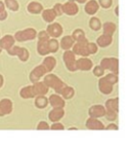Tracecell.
<instances>
[{
	"label": "cell",
	"instance_id": "cell-1",
	"mask_svg": "<svg viewBox=\"0 0 131 149\" xmlns=\"http://www.w3.org/2000/svg\"><path fill=\"white\" fill-rule=\"evenodd\" d=\"M43 81L45 82L46 86H47L48 88H52L53 90H54L55 92H57V94H59V95L61 94V92L63 91V88L67 86L65 82H63V81H61L59 77H57L55 75H53V74L46 75V76L44 77Z\"/></svg>",
	"mask_w": 131,
	"mask_h": 149
},
{
	"label": "cell",
	"instance_id": "cell-2",
	"mask_svg": "<svg viewBox=\"0 0 131 149\" xmlns=\"http://www.w3.org/2000/svg\"><path fill=\"white\" fill-rule=\"evenodd\" d=\"M36 36H37V32H36L35 29L28 28L15 33L14 38L17 41L24 42V41H28V40H33L34 38H36Z\"/></svg>",
	"mask_w": 131,
	"mask_h": 149
},
{
	"label": "cell",
	"instance_id": "cell-3",
	"mask_svg": "<svg viewBox=\"0 0 131 149\" xmlns=\"http://www.w3.org/2000/svg\"><path fill=\"white\" fill-rule=\"evenodd\" d=\"M87 44H88V41L86 38H83V39L77 41V43L74 44V45H73V48H72L75 55L83 56V57L89 56L90 54L87 49Z\"/></svg>",
	"mask_w": 131,
	"mask_h": 149
},
{
	"label": "cell",
	"instance_id": "cell-4",
	"mask_svg": "<svg viewBox=\"0 0 131 149\" xmlns=\"http://www.w3.org/2000/svg\"><path fill=\"white\" fill-rule=\"evenodd\" d=\"M63 62H65L66 66H67V69L70 71H76L77 65H76V59H75V54L74 52L71 51H66L63 54Z\"/></svg>",
	"mask_w": 131,
	"mask_h": 149
},
{
	"label": "cell",
	"instance_id": "cell-5",
	"mask_svg": "<svg viewBox=\"0 0 131 149\" xmlns=\"http://www.w3.org/2000/svg\"><path fill=\"white\" fill-rule=\"evenodd\" d=\"M101 66L103 69L107 70H111L112 72L116 73L118 72V60L115 58H108V59H103L101 62Z\"/></svg>",
	"mask_w": 131,
	"mask_h": 149
},
{
	"label": "cell",
	"instance_id": "cell-6",
	"mask_svg": "<svg viewBox=\"0 0 131 149\" xmlns=\"http://www.w3.org/2000/svg\"><path fill=\"white\" fill-rule=\"evenodd\" d=\"M46 72H48L47 69L44 67V65L42 64V65L38 66V67H36L34 70L31 72L30 74V80L32 81L33 84H35V82H37V81H39V79L41 78L42 76H43L44 74H46Z\"/></svg>",
	"mask_w": 131,
	"mask_h": 149
},
{
	"label": "cell",
	"instance_id": "cell-7",
	"mask_svg": "<svg viewBox=\"0 0 131 149\" xmlns=\"http://www.w3.org/2000/svg\"><path fill=\"white\" fill-rule=\"evenodd\" d=\"M12 111V103L9 99H3L0 101V116L7 115Z\"/></svg>",
	"mask_w": 131,
	"mask_h": 149
},
{
	"label": "cell",
	"instance_id": "cell-8",
	"mask_svg": "<svg viewBox=\"0 0 131 149\" xmlns=\"http://www.w3.org/2000/svg\"><path fill=\"white\" fill-rule=\"evenodd\" d=\"M105 113H107V109L101 105H94L89 109L90 117H95V118H97V117L105 116Z\"/></svg>",
	"mask_w": 131,
	"mask_h": 149
},
{
	"label": "cell",
	"instance_id": "cell-9",
	"mask_svg": "<svg viewBox=\"0 0 131 149\" xmlns=\"http://www.w3.org/2000/svg\"><path fill=\"white\" fill-rule=\"evenodd\" d=\"M47 33L49 34V36L53 38H57L59 36L61 35V33H63V29H61V25L57 24V23H54V24H51L47 27Z\"/></svg>",
	"mask_w": 131,
	"mask_h": 149
},
{
	"label": "cell",
	"instance_id": "cell-10",
	"mask_svg": "<svg viewBox=\"0 0 131 149\" xmlns=\"http://www.w3.org/2000/svg\"><path fill=\"white\" fill-rule=\"evenodd\" d=\"M77 69L78 70H83V71H88L92 68V62L87 58H81V59L76 61Z\"/></svg>",
	"mask_w": 131,
	"mask_h": 149
},
{
	"label": "cell",
	"instance_id": "cell-11",
	"mask_svg": "<svg viewBox=\"0 0 131 149\" xmlns=\"http://www.w3.org/2000/svg\"><path fill=\"white\" fill-rule=\"evenodd\" d=\"M63 13L68 15H74L78 13V6L73 2L72 0H70V1H68V2L63 5Z\"/></svg>",
	"mask_w": 131,
	"mask_h": 149
},
{
	"label": "cell",
	"instance_id": "cell-12",
	"mask_svg": "<svg viewBox=\"0 0 131 149\" xmlns=\"http://www.w3.org/2000/svg\"><path fill=\"white\" fill-rule=\"evenodd\" d=\"M48 40H49V38H39V42H38V46H37V51L39 55L45 56L47 54H49Z\"/></svg>",
	"mask_w": 131,
	"mask_h": 149
},
{
	"label": "cell",
	"instance_id": "cell-13",
	"mask_svg": "<svg viewBox=\"0 0 131 149\" xmlns=\"http://www.w3.org/2000/svg\"><path fill=\"white\" fill-rule=\"evenodd\" d=\"M15 42V38L12 37L11 35H5L0 39V47L2 49H9L11 46H13Z\"/></svg>",
	"mask_w": 131,
	"mask_h": 149
},
{
	"label": "cell",
	"instance_id": "cell-14",
	"mask_svg": "<svg viewBox=\"0 0 131 149\" xmlns=\"http://www.w3.org/2000/svg\"><path fill=\"white\" fill-rule=\"evenodd\" d=\"M113 86L114 84H111L110 81H108L107 79H105V77H103V78H101V80H99V90L105 95L111 94L112 91H113Z\"/></svg>",
	"mask_w": 131,
	"mask_h": 149
},
{
	"label": "cell",
	"instance_id": "cell-15",
	"mask_svg": "<svg viewBox=\"0 0 131 149\" xmlns=\"http://www.w3.org/2000/svg\"><path fill=\"white\" fill-rule=\"evenodd\" d=\"M33 88H34V92H35L36 96H40V95H45L48 92V86H46V84L44 81L40 82L37 81L33 84Z\"/></svg>",
	"mask_w": 131,
	"mask_h": 149
},
{
	"label": "cell",
	"instance_id": "cell-16",
	"mask_svg": "<svg viewBox=\"0 0 131 149\" xmlns=\"http://www.w3.org/2000/svg\"><path fill=\"white\" fill-rule=\"evenodd\" d=\"M49 103L53 108H63L65 107V101L63 98L59 97V95H51L49 98Z\"/></svg>",
	"mask_w": 131,
	"mask_h": 149
},
{
	"label": "cell",
	"instance_id": "cell-17",
	"mask_svg": "<svg viewBox=\"0 0 131 149\" xmlns=\"http://www.w3.org/2000/svg\"><path fill=\"white\" fill-rule=\"evenodd\" d=\"M49 116V119L53 123H57L59 121L61 117L63 116V108H53V110H51L48 114Z\"/></svg>",
	"mask_w": 131,
	"mask_h": 149
},
{
	"label": "cell",
	"instance_id": "cell-18",
	"mask_svg": "<svg viewBox=\"0 0 131 149\" xmlns=\"http://www.w3.org/2000/svg\"><path fill=\"white\" fill-rule=\"evenodd\" d=\"M86 127L90 130H103L105 129L103 123L98 121L95 117H90V118L86 121Z\"/></svg>",
	"mask_w": 131,
	"mask_h": 149
},
{
	"label": "cell",
	"instance_id": "cell-19",
	"mask_svg": "<svg viewBox=\"0 0 131 149\" xmlns=\"http://www.w3.org/2000/svg\"><path fill=\"white\" fill-rule=\"evenodd\" d=\"M20 95H21V97L24 98V99H30V98H34V97H36L35 92H34V88H33V86H26V88H22Z\"/></svg>",
	"mask_w": 131,
	"mask_h": 149
},
{
	"label": "cell",
	"instance_id": "cell-20",
	"mask_svg": "<svg viewBox=\"0 0 131 149\" xmlns=\"http://www.w3.org/2000/svg\"><path fill=\"white\" fill-rule=\"evenodd\" d=\"M97 44L101 47H105V46L110 45L112 43V36L110 35H107V34H103V35L99 36L96 40Z\"/></svg>",
	"mask_w": 131,
	"mask_h": 149
},
{
	"label": "cell",
	"instance_id": "cell-21",
	"mask_svg": "<svg viewBox=\"0 0 131 149\" xmlns=\"http://www.w3.org/2000/svg\"><path fill=\"white\" fill-rule=\"evenodd\" d=\"M42 18H43V20L45 21V22L51 23L55 18H57V13H55V11L53 10V8L46 9V10H44L43 13H42Z\"/></svg>",
	"mask_w": 131,
	"mask_h": 149
},
{
	"label": "cell",
	"instance_id": "cell-22",
	"mask_svg": "<svg viewBox=\"0 0 131 149\" xmlns=\"http://www.w3.org/2000/svg\"><path fill=\"white\" fill-rule=\"evenodd\" d=\"M73 45H74V39L71 36H66L61 39V46L65 51H69L71 47H73Z\"/></svg>",
	"mask_w": 131,
	"mask_h": 149
},
{
	"label": "cell",
	"instance_id": "cell-23",
	"mask_svg": "<svg viewBox=\"0 0 131 149\" xmlns=\"http://www.w3.org/2000/svg\"><path fill=\"white\" fill-rule=\"evenodd\" d=\"M98 10V3L96 2L95 0H91L89 2L86 4L85 6V11L88 13V15H94L96 11Z\"/></svg>",
	"mask_w": 131,
	"mask_h": 149
},
{
	"label": "cell",
	"instance_id": "cell-24",
	"mask_svg": "<svg viewBox=\"0 0 131 149\" xmlns=\"http://www.w3.org/2000/svg\"><path fill=\"white\" fill-rule=\"evenodd\" d=\"M42 10H43V6L38 2H31L30 4L28 5V11L31 13L37 15V13H41Z\"/></svg>",
	"mask_w": 131,
	"mask_h": 149
},
{
	"label": "cell",
	"instance_id": "cell-25",
	"mask_svg": "<svg viewBox=\"0 0 131 149\" xmlns=\"http://www.w3.org/2000/svg\"><path fill=\"white\" fill-rule=\"evenodd\" d=\"M105 109L107 111L118 112V99H111L105 103Z\"/></svg>",
	"mask_w": 131,
	"mask_h": 149
},
{
	"label": "cell",
	"instance_id": "cell-26",
	"mask_svg": "<svg viewBox=\"0 0 131 149\" xmlns=\"http://www.w3.org/2000/svg\"><path fill=\"white\" fill-rule=\"evenodd\" d=\"M48 100L47 98H45L44 97V95H40V96H37V98H36L35 100V105L37 108H40V109H42V108H45L46 106H47L48 104Z\"/></svg>",
	"mask_w": 131,
	"mask_h": 149
},
{
	"label": "cell",
	"instance_id": "cell-27",
	"mask_svg": "<svg viewBox=\"0 0 131 149\" xmlns=\"http://www.w3.org/2000/svg\"><path fill=\"white\" fill-rule=\"evenodd\" d=\"M55 59L53 57H47L44 59L43 61V65L44 67H45L46 69H47V71L49 72V71H51L53 68H54V66H55Z\"/></svg>",
	"mask_w": 131,
	"mask_h": 149
},
{
	"label": "cell",
	"instance_id": "cell-28",
	"mask_svg": "<svg viewBox=\"0 0 131 149\" xmlns=\"http://www.w3.org/2000/svg\"><path fill=\"white\" fill-rule=\"evenodd\" d=\"M115 30H116V26L113 23H105L103 25V33L107 34V35L112 36L114 34V32H115Z\"/></svg>",
	"mask_w": 131,
	"mask_h": 149
},
{
	"label": "cell",
	"instance_id": "cell-29",
	"mask_svg": "<svg viewBox=\"0 0 131 149\" xmlns=\"http://www.w3.org/2000/svg\"><path fill=\"white\" fill-rule=\"evenodd\" d=\"M59 42L53 38V39L48 40V49H49V53H55V52L59 49Z\"/></svg>",
	"mask_w": 131,
	"mask_h": 149
},
{
	"label": "cell",
	"instance_id": "cell-30",
	"mask_svg": "<svg viewBox=\"0 0 131 149\" xmlns=\"http://www.w3.org/2000/svg\"><path fill=\"white\" fill-rule=\"evenodd\" d=\"M74 94H75V92H74V90H73L72 88H70V86H66L65 88H63V91L61 92V96H63V99H71L73 96H74Z\"/></svg>",
	"mask_w": 131,
	"mask_h": 149
},
{
	"label": "cell",
	"instance_id": "cell-31",
	"mask_svg": "<svg viewBox=\"0 0 131 149\" xmlns=\"http://www.w3.org/2000/svg\"><path fill=\"white\" fill-rule=\"evenodd\" d=\"M5 5L12 11L19 10V3L17 0H5Z\"/></svg>",
	"mask_w": 131,
	"mask_h": 149
},
{
	"label": "cell",
	"instance_id": "cell-32",
	"mask_svg": "<svg viewBox=\"0 0 131 149\" xmlns=\"http://www.w3.org/2000/svg\"><path fill=\"white\" fill-rule=\"evenodd\" d=\"M89 25L91 27V29H93L94 31H97L101 29V21L98 20L97 18H92L89 22Z\"/></svg>",
	"mask_w": 131,
	"mask_h": 149
},
{
	"label": "cell",
	"instance_id": "cell-33",
	"mask_svg": "<svg viewBox=\"0 0 131 149\" xmlns=\"http://www.w3.org/2000/svg\"><path fill=\"white\" fill-rule=\"evenodd\" d=\"M72 37H73V39H74V40H76V41H79V40L85 38V34H84V32L81 30V29H77V30L74 31Z\"/></svg>",
	"mask_w": 131,
	"mask_h": 149
},
{
	"label": "cell",
	"instance_id": "cell-34",
	"mask_svg": "<svg viewBox=\"0 0 131 149\" xmlns=\"http://www.w3.org/2000/svg\"><path fill=\"white\" fill-rule=\"evenodd\" d=\"M18 57H19V59H20L22 62H26L27 60L29 59V52L27 51L26 48L21 47L20 53L18 54Z\"/></svg>",
	"mask_w": 131,
	"mask_h": 149
},
{
	"label": "cell",
	"instance_id": "cell-35",
	"mask_svg": "<svg viewBox=\"0 0 131 149\" xmlns=\"http://www.w3.org/2000/svg\"><path fill=\"white\" fill-rule=\"evenodd\" d=\"M105 79H107L108 81H110L111 84H115L118 82V76H117V74H115V73H111V74H108L107 76H105Z\"/></svg>",
	"mask_w": 131,
	"mask_h": 149
},
{
	"label": "cell",
	"instance_id": "cell-36",
	"mask_svg": "<svg viewBox=\"0 0 131 149\" xmlns=\"http://www.w3.org/2000/svg\"><path fill=\"white\" fill-rule=\"evenodd\" d=\"M93 74L95 76H103L105 74V69L101 66H96L95 68L93 69Z\"/></svg>",
	"mask_w": 131,
	"mask_h": 149
},
{
	"label": "cell",
	"instance_id": "cell-37",
	"mask_svg": "<svg viewBox=\"0 0 131 149\" xmlns=\"http://www.w3.org/2000/svg\"><path fill=\"white\" fill-rule=\"evenodd\" d=\"M87 49H88V52H89L90 55H93V54H95L96 52H97V46H96V44L89 43V42H88V44H87Z\"/></svg>",
	"mask_w": 131,
	"mask_h": 149
},
{
	"label": "cell",
	"instance_id": "cell-38",
	"mask_svg": "<svg viewBox=\"0 0 131 149\" xmlns=\"http://www.w3.org/2000/svg\"><path fill=\"white\" fill-rule=\"evenodd\" d=\"M105 116L109 120H115L117 117V112H114V111H107L105 113Z\"/></svg>",
	"mask_w": 131,
	"mask_h": 149
},
{
	"label": "cell",
	"instance_id": "cell-39",
	"mask_svg": "<svg viewBox=\"0 0 131 149\" xmlns=\"http://www.w3.org/2000/svg\"><path fill=\"white\" fill-rule=\"evenodd\" d=\"M53 10L55 11V13H57V15H61L63 13V5L59 4V3H57V4L54 5V7H53Z\"/></svg>",
	"mask_w": 131,
	"mask_h": 149
},
{
	"label": "cell",
	"instance_id": "cell-40",
	"mask_svg": "<svg viewBox=\"0 0 131 149\" xmlns=\"http://www.w3.org/2000/svg\"><path fill=\"white\" fill-rule=\"evenodd\" d=\"M99 4L103 8H108L112 5V0H99Z\"/></svg>",
	"mask_w": 131,
	"mask_h": 149
},
{
	"label": "cell",
	"instance_id": "cell-41",
	"mask_svg": "<svg viewBox=\"0 0 131 149\" xmlns=\"http://www.w3.org/2000/svg\"><path fill=\"white\" fill-rule=\"evenodd\" d=\"M37 129L38 130H48L49 129V125H48L47 123H45V121H41V123H39V125H38Z\"/></svg>",
	"mask_w": 131,
	"mask_h": 149
},
{
	"label": "cell",
	"instance_id": "cell-42",
	"mask_svg": "<svg viewBox=\"0 0 131 149\" xmlns=\"http://www.w3.org/2000/svg\"><path fill=\"white\" fill-rule=\"evenodd\" d=\"M51 129L52 130H63V125H61V123H53L52 125H51Z\"/></svg>",
	"mask_w": 131,
	"mask_h": 149
},
{
	"label": "cell",
	"instance_id": "cell-43",
	"mask_svg": "<svg viewBox=\"0 0 131 149\" xmlns=\"http://www.w3.org/2000/svg\"><path fill=\"white\" fill-rule=\"evenodd\" d=\"M7 18V13L6 10H3L2 13H0V21H3Z\"/></svg>",
	"mask_w": 131,
	"mask_h": 149
},
{
	"label": "cell",
	"instance_id": "cell-44",
	"mask_svg": "<svg viewBox=\"0 0 131 149\" xmlns=\"http://www.w3.org/2000/svg\"><path fill=\"white\" fill-rule=\"evenodd\" d=\"M107 130H118V127L115 125H111L109 127H107Z\"/></svg>",
	"mask_w": 131,
	"mask_h": 149
},
{
	"label": "cell",
	"instance_id": "cell-45",
	"mask_svg": "<svg viewBox=\"0 0 131 149\" xmlns=\"http://www.w3.org/2000/svg\"><path fill=\"white\" fill-rule=\"evenodd\" d=\"M3 10H5V8H4V3L0 1V13H2Z\"/></svg>",
	"mask_w": 131,
	"mask_h": 149
},
{
	"label": "cell",
	"instance_id": "cell-46",
	"mask_svg": "<svg viewBox=\"0 0 131 149\" xmlns=\"http://www.w3.org/2000/svg\"><path fill=\"white\" fill-rule=\"evenodd\" d=\"M3 86V76L0 74V88Z\"/></svg>",
	"mask_w": 131,
	"mask_h": 149
},
{
	"label": "cell",
	"instance_id": "cell-47",
	"mask_svg": "<svg viewBox=\"0 0 131 149\" xmlns=\"http://www.w3.org/2000/svg\"><path fill=\"white\" fill-rule=\"evenodd\" d=\"M77 2H79V3H84V2H86V0H76Z\"/></svg>",
	"mask_w": 131,
	"mask_h": 149
},
{
	"label": "cell",
	"instance_id": "cell-48",
	"mask_svg": "<svg viewBox=\"0 0 131 149\" xmlns=\"http://www.w3.org/2000/svg\"><path fill=\"white\" fill-rule=\"evenodd\" d=\"M1 51H2V48H1V47H0V53H1Z\"/></svg>",
	"mask_w": 131,
	"mask_h": 149
}]
</instances>
